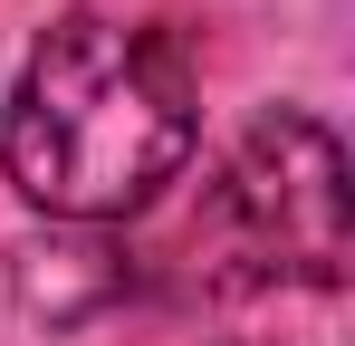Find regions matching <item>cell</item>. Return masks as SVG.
Returning <instances> with one entry per match:
<instances>
[{
    "mask_svg": "<svg viewBox=\"0 0 355 346\" xmlns=\"http://www.w3.org/2000/svg\"><path fill=\"white\" fill-rule=\"evenodd\" d=\"M192 58L164 29H135L106 10L58 19L0 115L10 183L58 222H125L144 212L192 154Z\"/></svg>",
    "mask_w": 355,
    "mask_h": 346,
    "instance_id": "6da1fadb",
    "label": "cell"
},
{
    "mask_svg": "<svg viewBox=\"0 0 355 346\" xmlns=\"http://www.w3.org/2000/svg\"><path fill=\"white\" fill-rule=\"evenodd\" d=\"M202 231L240 260V279H346V154L317 115H259L202 202Z\"/></svg>",
    "mask_w": 355,
    "mask_h": 346,
    "instance_id": "7a4b0ae2",
    "label": "cell"
}]
</instances>
